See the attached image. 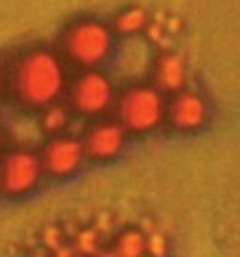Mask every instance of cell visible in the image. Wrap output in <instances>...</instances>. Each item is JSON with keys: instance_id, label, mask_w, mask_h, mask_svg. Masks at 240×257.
<instances>
[{"instance_id": "1", "label": "cell", "mask_w": 240, "mask_h": 257, "mask_svg": "<svg viewBox=\"0 0 240 257\" xmlns=\"http://www.w3.org/2000/svg\"><path fill=\"white\" fill-rule=\"evenodd\" d=\"M66 84V66L52 49H28L12 68V91L26 108H45L59 101Z\"/></svg>"}, {"instance_id": "2", "label": "cell", "mask_w": 240, "mask_h": 257, "mask_svg": "<svg viewBox=\"0 0 240 257\" xmlns=\"http://www.w3.org/2000/svg\"><path fill=\"white\" fill-rule=\"evenodd\" d=\"M61 47L68 59L80 68H96L105 63L112 54L114 33L105 21L84 17V19L73 21L63 31Z\"/></svg>"}, {"instance_id": "3", "label": "cell", "mask_w": 240, "mask_h": 257, "mask_svg": "<svg viewBox=\"0 0 240 257\" xmlns=\"http://www.w3.org/2000/svg\"><path fill=\"white\" fill-rule=\"evenodd\" d=\"M168 101L152 84H133L117 98V122L128 134H149L166 119Z\"/></svg>"}, {"instance_id": "4", "label": "cell", "mask_w": 240, "mask_h": 257, "mask_svg": "<svg viewBox=\"0 0 240 257\" xmlns=\"http://www.w3.org/2000/svg\"><path fill=\"white\" fill-rule=\"evenodd\" d=\"M70 110L84 117H98L114 105V84L105 73L84 68L68 87Z\"/></svg>"}, {"instance_id": "5", "label": "cell", "mask_w": 240, "mask_h": 257, "mask_svg": "<svg viewBox=\"0 0 240 257\" xmlns=\"http://www.w3.org/2000/svg\"><path fill=\"white\" fill-rule=\"evenodd\" d=\"M42 159L33 150H12L5 159L0 162V192L10 196H24L33 192L40 183Z\"/></svg>"}, {"instance_id": "6", "label": "cell", "mask_w": 240, "mask_h": 257, "mask_svg": "<svg viewBox=\"0 0 240 257\" xmlns=\"http://www.w3.org/2000/svg\"><path fill=\"white\" fill-rule=\"evenodd\" d=\"M42 169L52 178H68L82 169V164L87 159L84 145L80 138L73 136H52V141L42 150Z\"/></svg>"}, {"instance_id": "7", "label": "cell", "mask_w": 240, "mask_h": 257, "mask_svg": "<svg viewBox=\"0 0 240 257\" xmlns=\"http://www.w3.org/2000/svg\"><path fill=\"white\" fill-rule=\"evenodd\" d=\"M126 134L128 131L119 122H96L82 138L87 159L94 162L114 159L126 145Z\"/></svg>"}, {"instance_id": "8", "label": "cell", "mask_w": 240, "mask_h": 257, "mask_svg": "<svg viewBox=\"0 0 240 257\" xmlns=\"http://www.w3.org/2000/svg\"><path fill=\"white\" fill-rule=\"evenodd\" d=\"M166 119L177 131H198L207 122V101L196 91L180 89L166 108Z\"/></svg>"}, {"instance_id": "9", "label": "cell", "mask_w": 240, "mask_h": 257, "mask_svg": "<svg viewBox=\"0 0 240 257\" xmlns=\"http://www.w3.org/2000/svg\"><path fill=\"white\" fill-rule=\"evenodd\" d=\"M189 70L184 56L175 54V52H161L154 61V82L161 91L166 94H175L180 89L187 87Z\"/></svg>"}, {"instance_id": "10", "label": "cell", "mask_w": 240, "mask_h": 257, "mask_svg": "<svg viewBox=\"0 0 240 257\" xmlns=\"http://www.w3.org/2000/svg\"><path fill=\"white\" fill-rule=\"evenodd\" d=\"M70 108L68 105H63V103H49V105H45L42 108V115H40V126L45 134L49 136H59L63 134L68 128V124H70Z\"/></svg>"}, {"instance_id": "11", "label": "cell", "mask_w": 240, "mask_h": 257, "mask_svg": "<svg viewBox=\"0 0 240 257\" xmlns=\"http://www.w3.org/2000/svg\"><path fill=\"white\" fill-rule=\"evenodd\" d=\"M149 24V12L142 7H126L117 14L114 19V31L121 35H138L142 33Z\"/></svg>"}, {"instance_id": "12", "label": "cell", "mask_w": 240, "mask_h": 257, "mask_svg": "<svg viewBox=\"0 0 240 257\" xmlns=\"http://www.w3.org/2000/svg\"><path fill=\"white\" fill-rule=\"evenodd\" d=\"M112 252L114 255H124V257L142 255V252H147V234L140 229H133V227L119 231L117 238H114Z\"/></svg>"}, {"instance_id": "13", "label": "cell", "mask_w": 240, "mask_h": 257, "mask_svg": "<svg viewBox=\"0 0 240 257\" xmlns=\"http://www.w3.org/2000/svg\"><path fill=\"white\" fill-rule=\"evenodd\" d=\"M75 245H77V252H98L100 234L96 229H82L75 236Z\"/></svg>"}, {"instance_id": "14", "label": "cell", "mask_w": 240, "mask_h": 257, "mask_svg": "<svg viewBox=\"0 0 240 257\" xmlns=\"http://www.w3.org/2000/svg\"><path fill=\"white\" fill-rule=\"evenodd\" d=\"M166 250H168L166 234H161V231H152V234H147V252H152V255H163Z\"/></svg>"}, {"instance_id": "15", "label": "cell", "mask_w": 240, "mask_h": 257, "mask_svg": "<svg viewBox=\"0 0 240 257\" xmlns=\"http://www.w3.org/2000/svg\"><path fill=\"white\" fill-rule=\"evenodd\" d=\"M0 155H3V136H0Z\"/></svg>"}, {"instance_id": "16", "label": "cell", "mask_w": 240, "mask_h": 257, "mask_svg": "<svg viewBox=\"0 0 240 257\" xmlns=\"http://www.w3.org/2000/svg\"><path fill=\"white\" fill-rule=\"evenodd\" d=\"M0 96H3V80H0Z\"/></svg>"}]
</instances>
